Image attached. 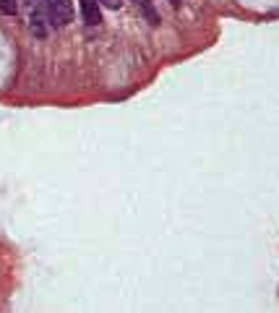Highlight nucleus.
Returning a JSON list of instances; mask_svg holds the SVG:
<instances>
[{"instance_id":"nucleus-1","label":"nucleus","mask_w":279,"mask_h":313,"mask_svg":"<svg viewBox=\"0 0 279 313\" xmlns=\"http://www.w3.org/2000/svg\"><path fill=\"white\" fill-rule=\"evenodd\" d=\"M44 13H47V24L55 29H63L73 21V3L71 0H42Z\"/></svg>"},{"instance_id":"nucleus-2","label":"nucleus","mask_w":279,"mask_h":313,"mask_svg":"<svg viewBox=\"0 0 279 313\" xmlns=\"http://www.w3.org/2000/svg\"><path fill=\"white\" fill-rule=\"evenodd\" d=\"M29 29L37 39L47 37V13H44L42 0H29Z\"/></svg>"},{"instance_id":"nucleus-3","label":"nucleus","mask_w":279,"mask_h":313,"mask_svg":"<svg viewBox=\"0 0 279 313\" xmlns=\"http://www.w3.org/2000/svg\"><path fill=\"white\" fill-rule=\"evenodd\" d=\"M81 16L89 27H99L102 24V8L97 0H81Z\"/></svg>"},{"instance_id":"nucleus-4","label":"nucleus","mask_w":279,"mask_h":313,"mask_svg":"<svg viewBox=\"0 0 279 313\" xmlns=\"http://www.w3.org/2000/svg\"><path fill=\"white\" fill-rule=\"evenodd\" d=\"M136 3V8L144 13V18H146V24H151V27H159V13H157V8H154V3L151 0H133Z\"/></svg>"},{"instance_id":"nucleus-5","label":"nucleus","mask_w":279,"mask_h":313,"mask_svg":"<svg viewBox=\"0 0 279 313\" xmlns=\"http://www.w3.org/2000/svg\"><path fill=\"white\" fill-rule=\"evenodd\" d=\"M0 11L8 13V16H13V13L18 11V3H16V0H0Z\"/></svg>"},{"instance_id":"nucleus-6","label":"nucleus","mask_w":279,"mask_h":313,"mask_svg":"<svg viewBox=\"0 0 279 313\" xmlns=\"http://www.w3.org/2000/svg\"><path fill=\"white\" fill-rule=\"evenodd\" d=\"M97 3L107 6L110 11H118V8H123V0H97Z\"/></svg>"},{"instance_id":"nucleus-7","label":"nucleus","mask_w":279,"mask_h":313,"mask_svg":"<svg viewBox=\"0 0 279 313\" xmlns=\"http://www.w3.org/2000/svg\"><path fill=\"white\" fill-rule=\"evenodd\" d=\"M170 3H172V6H175V8H177V6H180V0H170Z\"/></svg>"}]
</instances>
